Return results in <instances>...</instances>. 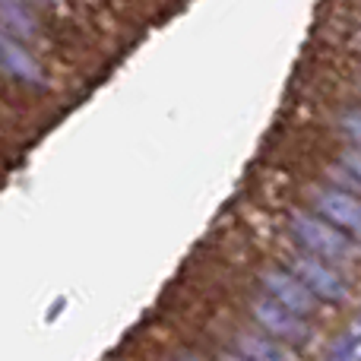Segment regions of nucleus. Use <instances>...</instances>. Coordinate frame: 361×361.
Wrapping results in <instances>:
<instances>
[{
	"instance_id": "3",
	"label": "nucleus",
	"mask_w": 361,
	"mask_h": 361,
	"mask_svg": "<svg viewBox=\"0 0 361 361\" xmlns=\"http://www.w3.org/2000/svg\"><path fill=\"white\" fill-rule=\"evenodd\" d=\"M0 67H6V73L19 76V80H25V82H44V73L35 63V57H32L23 44L6 38L4 32H0Z\"/></svg>"
},
{
	"instance_id": "2",
	"label": "nucleus",
	"mask_w": 361,
	"mask_h": 361,
	"mask_svg": "<svg viewBox=\"0 0 361 361\" xmlns=\"http://www.w3.org/2000/svg\"><path fill=\"white\" fill-rule=\"evenodd\" d=\"M317 206L324 216L336 219L339 225L361 235V200L343 190H317Z\"/></svg>"
},
{
	"instance_id": "5",
	"label": "nucleus",
	"mask_w": 361,
	"mask_h": 361,
	"mask_svg": "<svg viewBox=\"0 0 361 361\" xmlns=\"http://www.w3.org/2000/svg\"><path fill=\"white\" fill-rule=\"evenodd\" d=\"M345 165L361 178V152H349V156H345Z\"/></svg>"
},
{
	"instance_id": "4",
	"label": "nucleus",
	"mask_w": 361,
	"mask_h": 361,
	"mask_svg": "<svg viewBox=\"0 0 361 361\" xmlns=\"http://www.w3.org/2000/svg\"><path fill=\"white\" fill-rule=\"evenodd\" d=\"M301 269H305V273L311 276L314 286H317L324 295H339V292H343V286L336 282V276H330L326 269H320L317 263H301Z\"/></svg>"
},
{
	"instance_id": "1",
	"label": "nucleus",
	"mask_w": 361,
	"mask_h": 361,
	"mask_svg": "<svg viewBox=\"0 0 361 361\" xmlns=\"http://www.w3.org/2000/svg\"><path fill=\"white\" fill-rule=\"evenodd\" d=\"M292 228L301 235V241L311 244L314 250H320V254H326V257H349L352 254V244L345 241L343 235L330 231L326 225H320L317 219H307V216H301V212H295Z\"/></svg>"
}]
</instances>
